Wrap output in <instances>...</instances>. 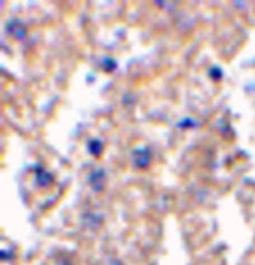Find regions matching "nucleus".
Instances as JSON below:
<instances>
[{"label":"nucleus","instance_id":"obj_1","mask_svg":"<svg viewBox=\"0 0 255 265\" xmlns=\"http://www.w3.org/2000/svg\"><path fill=\"white\" fill-rule=\"evenodd\" d=\"M110 265H122V263H119V262H112Z\"/></svg>","mask_w":255,"mask_h":265},{"label":"nucleus","instance_id":"obj_2","mask_svg":"<svg viewBox=\"0 0 255 265\" xmlns=\"http://www.w3.org/2000/svg\"><path fill=\"white\" fill-rule=\"evenodd\" d=\"M64 265H69V264H64Z\"/></svg>","mask_w":255,"mask_h":265}]
</instances>
